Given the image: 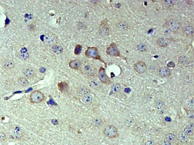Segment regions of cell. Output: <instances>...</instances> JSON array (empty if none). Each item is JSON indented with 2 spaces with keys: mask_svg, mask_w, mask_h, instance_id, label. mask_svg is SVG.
Instances as JSON below:
<instances>
[{
  "mask_svg": "<svg viewBox=\"0 0 194 145\" xmlns=\"http://www.w3.org/2000/svg\"><path fill=\"white\" fill-rule=\"evenodd\" d=\"M8 135L11 139L16 141L23 140L26 137L25 131L22 128L18 126H12L8 131Z\"/></svg>",
  "mask_w": 194,
  "mask_h": 145,
  "instance_id": "obj_1",
  "label": "cell"
},
{
  "mask_svg": "<svg viewBox=\"0 0 194 145\" xmlns=\"http://www.w3.org/2000/svg\"><path fill=\"white\" fill-rule=\"evenodd\" d=\"M84 54L86 58L99 60L101 63L104 64L105 66L107 67V63L101 57L99 51L97 47L94 46L88 47L85 51Z\"/></svg>",
  "mask_w": 194,
  "mask_h": 145,
  "instance_id": "obj_2",
  "label": "cell"
},
{
  "mask_svg": "<svg viewBox=\"0 0 194 145\" xmlns=\"http://www.w3.org/2000/svg\"><path fill=\"white\" fill-rule=\"evenodd\" d=\"M79 70L82 74L88 77H94L98 74L96 67L91 64L82 63Z\"/></svg>",
  "mask_w": 194,
  "mask_h": 145,
  "instance_id": "obj_3",
  "label": "cell"
},
{
  "mask_svg": "<svg viewBox=\"0 0 194 145\" xmlns=\"http://www.w3.org/2000/svg\"><path fill=\"white\" fill-rule=\"evenodd\" d=\"M164 26L173 33L177 34L180 31L182 24L181 22L178 20L174 18H170L165 21Z\"/></svg>",
  "mask_w": 194,
  "mask_h": 145,
  "instance_id": "obj_4",
  "label": "cell"
},
{
  "mask_svg": "<svg viewBox=\"0 0 194 145\" xmlns=\"http://www.w3.org/2000/svg\"><path fill=\"white\" fill-rule=\"evenodd\" d=\"M105 53L107 55L111 57H119L127 61V59L121 55L120 51L118 48L117 45L115 43H111L107 48Z\"/></svg>",
  "mask_w": 194,
  "mask_h": 145,
  "instance_id": "obj_5",
  "label": "cell"
},
{
  "mask_svg": "<svg viewBox=\"0 0 194 145\" xmlns=\"http://www.w3.org/2000/svg\"><path fill=\"white\" fill-rule=\"evenodd\" d=\"M103 134L109 138L114 139L118 137L119 133L117 129L113 125H109L102 130Z\"/></svg>",
  "mask_w": 194,
  "mask_h": 145,
  "instance_id": "obj_6",
  "label": "cell"
},
{
  "mask_svg": "<svg viewBox=\"0 0 194 145\" xmlns=\"http://www.w3.org/2000/svg\"><path fill=\"white\" fill-rule=\"evenodd\" d=\"M45 96L44 94L39 90L33 91L30 95L29 100L32 103H39L44 101Z\"/></svg>",
  "mask_w": 194,
  "mask_h": 145,
  "instance_id": "obj_7",
  "label": "cell"
},
{
  "mask_svg": "<svg viewBox=\"0 0 194 145\" xmlns=\"http://www.w3.org/2000/svg\"><path fill=\"white\" fill-rule=\"evenodd\" d=\"M99 33L101 36H108L110 34V26L107 18L102 20L99 24L98 29Z\"/></svg>",
  "mask_w": 194,
  "mask_h": 145,
  "instance_id": "obj_8",
  "label": "cell"
},
{
  "mask_svg": "<svg viewBox=\"0 0 194 145\" xmlns=\"http://www.w3.org/2000/svg\"><path fill=\"white\" fill-rule=\"evenodd\" d=\"M97 76L102 83L107 85H109L112 84V81L107 75L105 70L103 67H101L99 68Z\"/></svg>",
  "mask_w": 194,
  "mask_h": 145,
  "instance_id": "obj_9",
  "label": "cell"
},
{
  "mask_svg": "<svg viewBox=\"0 0 194 145\" xmlns=\"http://www.w3.org/2000/svg\"><path fill=\"white\" fill-rule=\"evenodd\" d=\"M134 69L138 74H142L147 70V66L144 61L138 60L134 64Z\"/></svg>",
  "mask_w": 194,
  "mask_h": 145,
  "instance_id": "obj_10",
  "label": "cell"
},
{
  "mask_svg": "<svg viewBox=\"0 0 194 145\" xmlns=\"http://www.w3.org/2000/svg\"><path fill=\"white\" fill-rule=\"evenodd\" d=\"M22 73L25 78L30 79L34 78L37 75L36 71L31 67H27L23 68Z\"/></svg>",
  "mask_w": 194,
  "mask_h": 145,
  "instance_id": "obj_11",
  "label": "cell"
},
{
  "mask_svg": "<svg viewBox=\"0 0 194 145\" xmlns=\"http://www.w3.org/2000/svg\"><path fill=\"white\" fill-rule=\"evenodd\" d=\"M182 32L184 36L188 38L193 37L194 29L193 26L191 25H187L184 26L182 29Z\"/></svg>",
  "mask_w": 194,
  "mask_h": 145,
  "instance_id": "obj_12",
  "label": "cell"
},
{
  "mask_svg": "<svg viewBox=\"0 0 194 145\" xmlns=\"http://www.w3.org/2000/svg\"><path fill=\"white\" fill-rule=\"evenodd\" d=\"M158 73L162 78H167L171 75L170 69L167 67H162L160 68L158 70Z\"/></svg>",
  "mask_w": 194,
  "mask_h": 145,
  "instance_id": "obj_13",
  "label": "cell"
},
{
  "mask_svg": "<svg viewBox=\"0 0 194 145\" xmlns=\"http://www.w3.org/2000/svg\"><path fill=\"white\" fill-rule=\"evenodd\" d=\"M82 64V62L80 60H71L69 62L68 65L70 69L76 70H79Z\"/></svg>",
  "mask_w": 194,
  "mask_h": 145,
  "instance_id": "obj_14",
  "label": "cell"
},
{
  "mask_svg": "<svg viewBox=\"0 0 194 145\" xmlns=\"http://www.w3.org/2000/svg\"><path fill=\"white\" fill-rule=\"evenodd\" d=\"M89 83L91 87L96 90H99L102 87V83L100 80L95 79H91L89 81Z\"/></svg>",
  "mask_w": 194,
  "mask_h": 145,
  "instance_id": "obj_15",
  "label": "cell"
},
{
  "mask_svg": "<svg viewBox=\"0 0 194 145\" xmlns=\"http://www.w3.org/2000/svg\"><path fill=\"white\" fill-rule=\"evenodd\" d=\"M76 93L78 96L81 97L86 95L90 94L91 90L89 88L83 86L78 87Z\"/></svg>",
  "mask_w": 194,
  "mask_h": 145,
  "instance_id": "obj_16",
  "label": "cell"
},
{
  "mask_svg": "<svg viewBox=\"0 0 194 145\" xmlns=\"http://www.w3.org/2000/svg\"><path fill=\"white\" fill-rule=\"evenodd\" d=\"M58 90L62 93H68L69 90V86L68 84L66 81H62L58 82L57 84Z\"/></svg>",
  "mask_w": 194,
  "mask_h": 145,
  "instance_id": "obj_17",
  "label": "cell"
},
{
  "mask_svg": "<svg viewBox=\"0 0 194 145\" xmlns=\"http://www.w3.org/2000/svg\"><path fill=\"white\" fill-rule=\"evenodd\" d=\"M18 58L22 60H25L29 57V53L28 50L25 47H23L21 49L17 54Z\"/></svg>",
  "mask_w": 194,
  "mask_h": 145,
  "instance_id": "obj_18",
  "label": "cell"
},
{
  "mask_svg": "<svg viewBox=\"0 0 194 145\" xmlns=\"http://www.w3.org/2000/svg\"><path fill=\"white\" fill-rule=\"evenodd\" d=\"M116 27L119 31L125 32L128 30L129 25L126 21H120L116 24Z\"/></svg>",
  "mask_w": 194,
  "mask_h": 145,
  "instance_id": "obj_19",
  "label": "cell"
},
{
  "mask_svg": "<svg viewBox=\"0 0 194 145\" xmlns=\"http://www.w3.org/2000/svg\"><path fill=\"white\" fill-rule=\"evenodd\" d=\"M156 43L159 47L165 48L168 47L169 44V41L167 38L165 37H160L158 38L156 41Z\"/></svg>",
  "mask_w": 194,
  "mask_h": 145,
  "instance_id": "obj_20",
  "label": "cell"
},
{
  "mask_svg": "<svg viewBox=\"0 0 194 145\" xmlns=\"http://www.w3.org/2000/svg\"><path fill=\"white\" fill-rule=\"evenodd\" d=\"M2 67L5 70H10L14 68L15 67V63L13 60H8L3 62Z\"/></svg>",
  "mask_w": 194,
  "mask_h": 145,
  "instance_id": "obj_21",
  "label": "cell"
},
{
  "mask_svg": "<svg viewBox=\"0 0 194 145\" xmlns=\"http://www.w3.org/2000/svg\"><path fill=\"white\" fill-rule=\"evenodd\" d=\"M121 86L119 84L116 83L113 84L111 87L109 95H112L118 94L121 90Z\"/></svg>",
  "mask_w": 194,
  "mask_h": 145,
  "instance_id": "obj_22",
  "label": "cell"
},
{
  "mask_svg": "<svg viewBox=\"0 0 194 145\" xmlns=\"http://www.w3.org/2000/svg\"><path fill=\"white\" fill-rule=\"evenodd\" d=\"M155 106L156 109L162 110L165 107V103L163 100L161 99H156L155 101Z\"/></svg>",
  "mask_w": 194,
  "mask_h": 145,
  "instance_id": "obj_23",
  "label": "cell"
},
{
  "mask_svg": "<svg viewBox=\"0 0 194 145\" xmlns=\"http://www.w3.org/2000/svg\"><path fill=\"white\" fill-rule=\"evenodd\" d=\"M188 136L183 131L179 132L177 136V138L179 142L181 143L184 144L187 142L188 140Z\"/></svg>",
  "mask_w": 194,
  "mask_h": 145,
  "instance_id": "obj_24",
  "label": "cell"
},
{
  "mask_svg": "<svg viewBox=\"0 0 194 145\" xmlns=\"http://www.w3.org/2000/svg\"><path fill=\"white\" fill-rule=\"evenodd\" d=\"M17 81L18 85L21 87H25L29 86V81L25 77H19L17 78Z\"/></svg>",
  "mask_w": 194,
  "mask_h": 145,
  "instance_id": "obj_25",
  "label": "cell"
},
{
  "mask_svg": "<svg viewBox=\"0 0 194 145\" xmlns=\"http://www.w3.org/2000/svg\"><path fill=\"white\" fill-rule=\"evenodd\" d=\"M81 99L82 102L83 104H89L93 101V96L90 94L86 95L81 97Z\"/></svg>",
  "mask_w": 194,
  "mask_h": 145,
  "instance_id": "obj_26",
  "label": "cell"
},
{
  "mask_svg": "<svg viewBox=\"0 0 194 145\" xmlns=\"http://www.w3.org/2000/svg\"><path fill=\"white\" fill-rule=\"evenodd\" d=\"M166 140L170 142H174L176 140V137L175 134L173 133H168L165 135Z\"/></svg>",
  "mask_w": 194,
  "mask_h": 145,
  "instance_id": "obj_27",
  "label": "cell"
},
{
  "mask_svg": "<svg viewBox=\"0 0 194 145\" xmlns=\"http://www.w3.org/2000/svg\"><path fill=\"white\" fill-rule=\"evenodd\" d=\"M52 49L54 53L58 55L61 54L63 52V48L60 45H54L53 46Z\"/></svg>",
  "mask_w": 194,
  "mask_h": 145,
  "instance_id": "obj_28",
  "label": "cell"
},
{
  "mask_svg": "<svg viewBox=\"0 0 194 145\" xmlns=\"http://www.w3.org/2000/svg\"><path fill=\"white\" fill-rule=\"evenodd\" d=\"M83 46L82 45L77 44L74 47V54L76 56H79L81 55L82 52Z\"/></svg>",
  "mask_w": 194,
  "mask_h": 145,
  "instance_id": "obj_29",
  "label": "cell"
},
{
  "mask_svg": "<svg viewBox=\"0 0 194 145\" xmlns=\"http://www.w3.org/2000/svg\"><path fill=\"white\" fill-rule=\"evenodd\" d=\"M183 132L187 135L188 137H191L193 135V129L192 127L188 126L184 128Z\"/></svg>",
  "mask_w": 194,
  "mask_h": 145,
  "instance_id": "obj_30",
  "label": "cell"
},
{
  "mask_svg": "<svg viewBox=\"0 0 194 145\" xmlns=\"http://www.w3.org/2000/svg\"><path fill=\"white\" fill-rule=\"evenodd\" d=\"M175 2L174 1H163V4L166 7L171 8L174 7L175 4Z\"/></svg>",
  "mask_w": 194,
  "mask_h": 145,
  "instance_id": "obj_31",
  "label": "cell"
},
{
  "mask_svg": "<svg viewBox=\"0 0 194 145\" xmlns=\"http://www.w3.org/2000/svg\"><path fill=\"white\" fill-rule=\"evenodd\" d=\"M137 49L139 51L143 52L146 51V47L145 44L141 43L137 46Z\"/></svg>",
  "mask_w": 194,
  "mask_h": 145,
  "instance_id": "obj_32",
  "label": "cell"
},
{
  "mask_svg": "<svg viewBox=\"0 0 194 145\" xmlns=\"http://www.w3.org/2000/svg\"><path fill=\"white\" fill-rule=\"evenodd\" d=\"M187 62V58L185 56H182L179 57L178 59V63L181 65H184L186 64Z\"/></svg>",
  "mask_w": 194,
  "mask_h": 145,
  "instance_id": "obj_33",
  "label": "cell"
},
{
  "mask_svg": "<svg viewBox=\"0 0 194 145\" xmlns=\"http://www.w3.org/2000/svg\"><path fill=\"white\" fill-rule=\"evenodd\" d=\"M6 139V136L5 133L2 131H0V142L4 141Z\"/></svg>",
  "mask_w": 194,
  "mask_h": 145,
  "instance_id": "obj_34",
  "label": "cell"
},
{
  "mask_svg": "<svg viewBox=\"0 0 194 145\" xmlns=\"http://www.w3.org/2000/svg\"><path fill=\"white\" fill-rule=\"evenodd\" d=\"M175 66V64L174 62L173 61H170V62H169L167 64V67L169 68H174Z\"/></svg>",
  "mask_w": 194,
  "mask_h": 145,
  "instance_id": "obj_35",
  "label": "cell"
},
{
  "mask_svg": "<svg viewBox=\"0 0 194 145\" xmlns=\"http://www.w3.org/2000/svg\"><path fill=\"white\" fill-rule=\"evenodd\" d=\"M161 145H171V142L166 140H164L162 142Z\"/></svg>",
  "mask_w": 194,
  "mask_h": 145,
  "instance_id": "obj_36",
  "label": "cell"
},
{
  "mask_svg": "<svg viewBox=\"0 0 194 145\" xmlns=\"http://www.w3.org/2000/svg\"><path fill=\"white\" fill-rule=\"evenodd\" d=\"M28 28L29 31H33L34 29V26L33 25L30 24L29 25H28Z\"/></svg>",
  "mask_w": 194,
  "mask_h": 145,
  "instance_id": "obj_37",
  "label": "cell"
},
{
  "mask_svg": "<svg viewBox=\"0 0 194 145\" xmlns=\"http://www.w3.org/2000/svg\"><path fill=\"white\" fill-rule=\"evenodd\" d=\"M188 116L189 118L193 119L194 117L193 111H191L189 112V113L188 114Z\"/></svg>",
  "mask_w": 194,
  "mask_h": 145,
  "instance_id": "obj_38",
  "label": "cell"
},
{
  "mask_svg": "<svg viewBox=\"0 0 194 145\" xmlns=\"http://www.w3.org/2000/svg\"><path fill=\"white\" fill-rule=\"evenodd\" d=\"M145 145H154V142L152 141H148L146 142Z\"/></svg>",
  "mask_w": 194,
  "mask_h": 145,
  "instance_id": "obj_39",
  "label": "cell"
}]
</instances>
